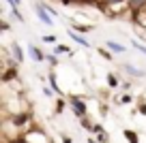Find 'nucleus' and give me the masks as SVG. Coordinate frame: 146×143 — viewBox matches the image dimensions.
<instances>
[{"instance_id": "1", "label": "nucleus", "mask_w": 146, "mask_h": 143, "mask_svg": "<svg viewBox=\"0 0 146 143\" xmlns=\"http://www.w3.org/2000/svg\"><path fill=\"white\" fill-rule=\"evenodd\" d=\"M69 105L73 107V113H75L80 120L88 115V107H86V103H84L80 96H73V94H71V96H69Z\"/></svg>"}, {"instance_id": "2", "label": "nucleus", "mask_w": 146, "mask_h": 143, "mask_svg": "<svg viewBox=\"0 0 146 143\" xmlns=\"http://www.w3.org/2000/svg\"><path fill=\"white\" fill-rule=\"evenodd\" d=\"M35 13H36V17L41 19L45 26H52V15L47 13V9L41 5V2H36V5H35Z\"/></svg>"}, {"instance_id": "3", "label": "nucleus", "mask_w": 146, "mask_h": 143, "mask_svg": "<svg viewBox=\"0 0 146 143\" xmlns=\"http://www.w3.org/2000/svg\"><path fill=\"white\" fill-rule=\"evenodd\" d=\"M19 77V73H17V66L15 64H11L9 68H7L5 73H2V83H11V81H15Z\"/></svg>"}, {"instance_id": "4", "label": "nucleus", "mask_w": 146, "mask_h": 143, "mask_svg": "<svg viewBox=\"0 0 146 143\" xmlns=\"http://www.w3.org/2000/svg\"><path fill=\"white\" fill-rule=\"evenodd\" d=\"M28 54H30V58L35 60V62H43V60H45V54H43V51L39 49V47H36L35 43H32V45H28Z\"/></svg>"}, {"instance_id": "5", "label": "nucleus", "mask_w": 146, "mask_h": 143, "mask_svg": "<svg viewBox=\"0 0 146 143\" xmlns=\"http://www.w3.org/2000/svg\"><path fill=\"white\" fill-rule=\"evenodd\" d=\"M28 120H30V113H26V111H19V113H15V115L11 117V122H13L17 128H22V126L26 124Z\"/></svg>"}, {"instance_id": "6", "label": "nucleus", "mask_w": 146, "mask_h": 143, "mask_svg": "<svg viewBox=\"0 0 146 143\" xmlns=\"http://www.w3.org/2000/svg\"><path fill=\"white\" fill-rule=\"evenodd\" d=\"M127 9L131 11V13H135V11H144L146 9V0H129Z\"/></svg>"}, {"instance_id": "7", "label": "nucleus", "mask_w": 146, "mask_h": 143, "mask_svg": "<svg viewBox=\"0 0 146 143\" xmlns=\"http://www.w3.org/2000/svg\"><path fill=\"white\" fill-rule=\"evenodd\" d=\"M69 36H71V39L75 41V43H78V45H82V47H86V49H88V47H90V43H88V41L84 39V36L80 34V32H75V30H69Z\"/></svg>"}, {"instance_id": "8", "label": "nucleus", "mask_w": 146, "mask_h": 143, "mask_svg": "<svg viewBox=\"0 0 146 143\" xmlns=\"http://www.w3.org/2000/svg\"><path fill=\"white\" fill-rule=\"evenodd\" d=\"M123 134H125V139H127L129 143H140V134H137L135 130H131V128H125V130H123Z\"/></svg>"}, {"instance_id": "9", "label": "nucleus", "mask_w": 146, "mask_h": 143, "mask_svg": "<svg viewBox=\"0 0 146 143\" xmlns=\"http://www.w3.org/2000/svg\"><path fill=\"white\" fill-rule=\"evenodd\" d=\"M11 51H13V60H17V64H19V62H24V49L19 47L17 43L11 45Z\"/></svg>"}, {"instance_id": "10", "label": "nucleus", "mask_w": 146, "mask_h": 143, "mask_svg": "<svg viewBox=\"0 0 146 143\" xmlns=\"http://www.w3.org/2000/svg\"><path fill=\"white\" fill-rule=\"evenodd\" d=\"M105 47H108L110 51H114V54H123L125 47L120 43H116V41H105Z\"/></svg>"}, {"instance_id": "11", "label": "nucleus", "mask_w": 146, "mask_h": 143, "mask_svg": "<svg viewBox=\"0 0 146 143\" xmlns=\"http://www.w3.org/2000/svg\"><path fill=\"white\" fill-rule=\"evenodd\" d=\"M47 79H50V85H52V90H54L56 94H62V90L58 88V83H56V75H54V71H50V77H47Z\"/></svg>"}, {"instance_id": "12", "label": "nucleus", "mask_w": 146, "mask_h": 143, "mask_svg": "<svg viewBox=\"0 0 146 143\" xmlns=\"http://www.w3.org/2000/svg\"><path fill=\"white\" fill-rule=\"evenodd\" d=\"M80 122H82V126H84V128L88 130V133H95V124H92V122L88 120V115H86V117H82Z\"/></svg>"}, {"instance_id": "13", "label": "nucleus", "mask_w": 146, "mask_h": 143, "mask_svg": "<svg viewBox=\"0 0 146 143\" xmlns=\"http://www.w3.org/2000/svg\"><path fill=\"white\" fill-rule=\"evenodd\" d=\"M108 85H110V88H118V85H120L118 77H116V75H112V73H110V75H108Z\"/></svg>"}, {"instance_id": "14", "label": "nucleus", "mask_w": 146, "mask_h": 143, "mask_svg": "<svg viewBox=\"0 0 146 143\" xmlns=\"http://www.w3.org/2000/svg\"><path fill=\"white\" fill-rule=\"evenodd\" d=\"M73 30H75V32H90L92 26H86V24H75V26H73Z\"/></svg>"}, {"instance_id": "15", "label": "nucleus", "mask_w": 146, "mask_h": 143, "mask_svg": "<svg viewBox=\"0 0 146 143\" xmlns=\"http://www.w3.org/2000/svg\"><path fill=\"white\" fill-rule=\"evenodd\" d=\"M125 71H127V73H131V75H135V77H142V75H144V71H137V68H133V66H129V64H125Z\"/></svg>"}, {"instance_id": "16", "label": "nucleus", "mask_w": 146, "mask_h": 143, "mask_svg": "<svg viewBox=\"0 0 146 143\" xmlns=\"http://www.w3.org/2000/svg\"><path fill=\"white\" fill-rule=\"evenodd\" d=\"M97 141H99V143H110V137H108V133H105V130H101V133L97 134Z\"/></svg>"}, {"instance_id": "17", "label": "nucleus", "mask_w": 146, "mask_h": 143, "mask_svg": "<svg viewBox=\"0 0 146 143\" xmlns=\"http://www.w3.org/2000/svg\"><path fill=\"white\" fill-rule=\"evenodd\" d=\"M11 15H13V17H15V19H17V22H19V24H24V22H26V19H24V15H22V13H19V9H11Z\"/></svg>"}, {"instance_id": "18", "label": "nucleus", "mask_w": 146, "mask_h": 143, "mask_svg": "<svg viewBox=\"0 0 146 143\" xmlns=\"http://www.w3.org/2000/svg\"><path fill=\"white\" fill-rule=\"evenodd\" d=\"M99 56H101L103 60H112V54H110L108 49H103V47H99Z\"/></svg>"}, {"instance_id": "19", "label": "nucleus", "mask_w": 146, "mask_h": 143, "mask_svg": "<svg viewBox=\"0 0 146 143\" xmlns=\"http://www.w3.org/2000/svg\"><path fill=\"white\" fill-rule=\"evenodd\" d=\"M56 54H69V56H71V49L64 47V45H56Z\"/></svg>"}, {"instance_id": "20", "label": "nucleus", "mask_w": 146, "mask_h": 143, "mask_svg": "<svg viewBox=\"0 0 146 143\" xmlns=\"http://www.w3.org/2000/svg\"><path fill=\"white\" fill-rule=\"evenodd\" d=\"M62 111H64V100L58 98L56 100V113H62Z\"/></svg>"}, {"instance_id": "21", "label": "nucleus", "mask_w": 146, "mask_h": 143, "mask_svg": "<svg viewBox=\"0 0 146 143\" xmlns=\"http://www.w3.org/2000/svg\"><path fill=\"white\" fill-rule=\"evenodd\" d=\"M133 47H135L137 51H142V54L146 56V45H142V43H137V41H135V43H133Z\"/></svg>"}, {"instance_id": "22", "label": "nucleus", "mask_w": 146, "mask_h": 143, "mask_svg": "<svg viewBox=\"0 0 146 143\" xmlns=\"http://www.w3.org/2000/svg\"><path fill=\"white\" fill-rule=\"evenodd\" d=\"M0 28H2V32H9V30H11L9 22H5V19H2V22H0Z\"/></svg>"}, {"instance_id": "23", "label": "nucleus", "mask_w": 146, "mask_h": 143, "mask_svg": "<svg viewBox=\"0 0 146 143\" xmlns=\"http://www.w3.org/2000/svg\"><path fill=\"white\" fill-rule=\"evenodd\" d=\"M43 41H45V43H50V45H52V43H56V36H54V34H52V36L47 34V36H43Z\"/></svg>"}, {"instance_id": "24", "label": "nucleus", "mask_w": 146, "mask_h": 143, "mask_svg": "<svg viewBox=\"0 0 146 143\" xmlns=\"http://www.w3.org/2000/svg\"><path fill=\"white\" fill-rule=\"evenodd\" d=\"M11 143H28V141H26V137H15Z\"/></svg>"}, {"instance_id": "25", "label": "nucleus", "mask_w": 146, "mask_h": 143, "mask_svg": "<svg viewBox=\"0 0 146 143\" xmlns=\"http://www.w3.org/2000/svg\"><path fill=\"white\" fill-rule=\"evenodd\" d=\"M47 60H50V64H52V66H56V64H58V58H56V56H50Z\"/></svg>"}, {"instance_id": "26", "label": "nucleus", "mask_w": 146, "mask_h": 143, "mask_svg": "<svg viewBox=\"0 0 146 143\" xmlns=\"http://www.w3.org/2000/svg\"><path fill=\"white\" fill-rule=\"evenodd\" d=\"M120 103H125V105H127V103H131V96H129V94H125L123 98H120Z\"/></svg>"}, {"instance_id": "27", "label": "nucleus", "mask_w": 146, "mask_h": 143, "mask_svg": "<svg viewBox=\"0 0 146 143\" xmlns=\"http://www.w3.org/2000/svg\"><path fill=\"white\" fill-rule=\"evenodd\" d=\"M137 111H140L142 115H146V105H137Z\"/></svg>"}, {"instance_id": "28", "label": "nucleus", "mask_w": 146, "mask_h": 143, "mask_svg": "<svg viewBox=\"0 0 146 143\" xmlns=\"http://www.w3.org/2000/svg\"><path fill=\"white\" fill-rule=\"evenodd\" d=\"M62 143H73V139L67 137V134H62Z\"/></svg>"}, {"instance_id": "29", "label": "nucleus", "mask_w": 146, "mask_h": 143, "mask_svg": "<svg viewBox=\"0 0 146 143\" xmlns=\"http://www.w3.org/2000/svg\"><path fill=\"white\" fill-rule=\"evenodd\" d=\"M88 143H99V141H97V139H90V141H88Z\"/></svg>"}, {"instance_id": "30", "label": "nucleus", "mask_w": 146, "mask_h": 143, "mask_svg": "<svg viewBox=\"0 0 146 143\" xmlns=\"http://www.w3.org/2000/svg\"><path fill=\"white\" fill-rule=\"evenodd\" d=\"M60 2H62V0H60Z\"/></svg>"}]
</instances>
